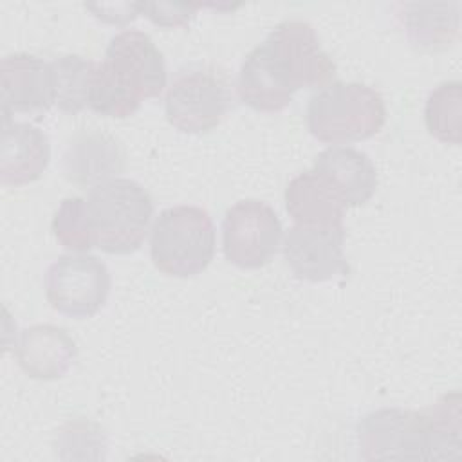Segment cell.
I'll return each mask as SVG.
<instances>
[{"instance_id":"6da1fadb","label":"cell","mask_w":462,"mask_h":462,"mask_svg":"<svg viewBox=\"0 0 462 462\" xmlns=\"http://www.w3.org/2000/svg\"><path fill=\"white\" fill-rule=\"evenodd\" d=\"M336 65L305 20H285L256 45L238 72L240 99L260 112H280L300 88L327 85Z\"/></svg>"},{"instance_id":"7a4b0ae2","label":"cell","mask_w":462,"mask_h":462,"mask_svg":"<svg viewBox=\"0 0 462 462\" xmlns=\"http://www.w3.org/2000/svg\"><path fill=\"white\" fill-rule=\"evenodd\" d=\"M166 87V63L153 40L135 29L112 36L105 60L96 63L88 106L106 117L125 119L135 114L148 97Z\"/></svg>"},{"instance_id":"3957f363","label":"cell","mask_w":462,"mask_h":462,"mask_svg":"<svg viewBox=\"0 0 462 462\" xmlns=\"http://www.w3.org/2000/svg\"><path fill=\"white\" fill-rule=\"evenodd\" d=\"M458 393L442 397L424 411L384 408L359 424L365 458H439L437 449L460 448Z\"/></svg>"},{"instance_id":"277c9868","label":"cell","mask_w":462,"mask_h":462,"mask_svg":"<svg viewBox=\"0 0 462 462\" xmlns=\"http://www.w3.org/2000/svg\"><path fill=\"white\" fill-rule=\"evenodd\" d=\"M85 208L94 245L110 254L137 251L153 217L150 193L125 177L94 186L85 199Z\"/></svg>"},{"instance_id":"5b68a950","label":"cell","mask_w":462,"mask_h":462,"mask_svg":"<svg viewBox=\"0 0 462 462\" xmlns=\"http://www.w3.org/2000/svg\"><path fill=\"white\" fill-rule=\"evenodd\" d=\"M384 123V99L365 83H330L307 105V128L323 143L365 141L379 134Z\"/></svg>"},{"instance_id":"8992f818","label":"cell","mask_w":462,"mask_h":462,"mask_svg":"<svg viewBox=\"0 0 462 462\" xmlns=\"http://www.w3.org/2000/svg\"><path fill=\"white\" fill-rule=\"evenodd\" d=\"M215 254V226L199 206H173L159 213L150 235L153 265L175 278L200 274Z\"/></svg>"},{"instance_id":"52a82bcc","label":"cell","mask_w":462,"mask_h":462,"mask_svg":"<svg viewBox=\"0 0 462 462\" xmlns=\"http://www.w3.org/2000/svg\"><path fill=\"white\" fill-rule=\"evenodd\" d=\"M108 267L92 254H63L45 273V296L58 312L85 319L101 310L110 294Z\"/></svg>"},{"instance_id":"ba28073f","label":"cell","mask_w":462,"mask_h":462,"mask_svg":"<svg viewBox=\"0 0 462 462\" xmlns=\"http://www.w3.org/2000/svg\"><path fill=\"white\" fill-rule=\"evenodd\" d=\"M282 240L276 211L256 199L233 204L222 220V249L229 263L240 269H258L271 262Z\"/></svg>"},{"instance_id":"9c48e42d","label":"cell","mask_w":462,"mask_h":462,"mask_svg":"<svg viewBox=\"0 0 462 462\" xmlns=\"http://www.w3.org/2000/svg\"><path fill=\"white\" fill-rule=\"evenodd\" d=\"M227 106V85L209 69L179 72L164 101L166 119L184 134L211 132L222 121Z\"/></svg>"},{"instance_id":"30bf717a","label":"cell","mask_w":462,"mask_h":462,"mask_svg":"<svg viewBox=\"0 0 462 462\" xmlns=\"http://www.w3.org/2000/svg\"><path fill=\"white\" fill-rule=\"evenodd\" d=\"M345 227L341 226H292L283 238V256L300 280L325 282L348 276L345 253Z\"/></svg>"},{"instance_id":"8fae6325","label":"cell","mask_w":462,"mask_h":462,"mask_svg":"<svg viewBox=\"0 0 462 462\" xmlns=\"http://www.w3.org/2000/svg\"><path fill=\"white\" fill-rule=\"evenodd\" d=\"M0 101L4 119L47 112L54 105L51 63L27 52L5 56L0 63Z\"/></svg>"},{"instance_id":"7c38bea8","label":"cell","mask_w":462,"mask_h":462,"mask_svg":"<svg viewBox=\"0 0 462 462\" xmlns=\"http://www.w3.org/2000/svg\"><path fill=\"white\" fill-rule=\"evenodd\" d=\"M51 159L49 137L43 130L20 121L2 119L0 180L22 186L43 175Z\"/></svg>"},{"instance_id":"4fadbf2b","label":"cell","mask_w":462,"mask_h":462,"mask_svg":"<svg viewBox=\"0 0 462 462\" xmlns=\"http://www.w3.org/2000/svg\"><path fill=\"white\" fill-rule=\"evenodd\" d=\"M125 168L121 144L108 134L85 130L72 137L63 153L65 177L81 186L94 188L116 179Z\"/></svg>"},{"instance_id":"5bb4252c","label":"cell","mask_w":462,"mask_h":462,"mask_svg":"<svg viewBox=\"0 0 462 462\" xmlns=\"http://www.w3.org/2000/svg\"><path fill=\"white\" fill-rule=\"evenodd\" d=\"M312 170L346 208L368 202L377 188V171L372 159L352 146H330L323 150L316 157Z\"/></svg>"},{"instance_id":"9a60e30c","label":"cell","mask_w":462,"mask_h":462,"mask_svg":"<svg viewBox=\"0 0 462 462\" xmlns=\"http://www.w3.org/2000/svg\"><path fill=\"white\" fill-rule=\"evenodd\" d=\"M14 354L22 370L32 379H58L76 359V343L61 327L42 323L20 332Z\"/></svg>"},{"instance_id":"2e32d148","label":"cell","mask_w":462,"mask_h":462,"mask_svg":"<svg viewBox=\"0 0 462 462\" xmlns=\"http://www.w3.org/2000/svg\"><path fill=\"white\" fill-rule=\"evenodd\" d=\"M345 208L341 199L314 170L301 171L285 188V209L296 224L341 226Z\"/></svg>"},{"instance_id":"e0dca14e","label":"cell","mask_w":462,"mask_h":462,"mask_svg":"<svg viewBox=\"0 0 462 462\" xmlns=\"http://www.w3.org/2000/svg\"><path fill=\"white\" fill-rule=\"evenodd\" d=\"M402 22L410 43L424 51L448 49L460 25L458 4H402Z\"/></svg>"},{"instance_id":"ac0fdd59","label":"cell","mask_w":462,"mask_h":462,"mask_svg":"<svg viewBox=\"0 0 462 462\" xmlns=\"http://www.w3.org/2000/svg\"><path fill=\"white\" fill-rule=\"evenodd\" d=\"M94 67V61L78 54H65L51 61L54 105L61 112L78 114L88 106Z\"/></svg>"},{"instance_id":"d6986e66","label":"cell","mask_w":462,"mask_h":462,"mask_svg":"<svg viewBox=\"0 0 462 462\" xmlns=\"http://www.w3.org/2000/svg\"><path fill=\"white\" fill-rule=\"evenodd\" d=\"M428 132L448 144H460L462 139V85L460 81H444L437 85L424 108Z\"/></svg>"},{"instance_id":"ffe728a7","label":"cell","mask_w":462,"mask_h":462,"mask_svg":"<svg viewBox=\"0 0 462 462\" xmlns=\"http://www.w3.org/2000/svg\"><path fill=\"white\" fill-rule=\"evenodd\" d=\"M51 227L58 244L69 251L85 253L96 247L90 224L87 218L85 199L81 197L63 199L54 213Z\"/></svg>"},{"instance_id":"44dd1931","label":"cell","mask_w":462,"mask_h":462,"mask_svg":"<svg viewBox=\"0 0 462 462\" xmlns=\"http://www.w3.org/2000/svg\"><path fill=\"white\" fill-rule=\"evenodd\" d=\"M197 5L177 2H139V14H144L159 27H180L186 25Z\"/></svg>"},{"instance_id":"7402d4cb","label":"cell","mask_w":462,"mask_h":462,"mask_svg":"<svg viewBox=\"0 0 462 462\" xmlns=\"http://www.w3.org/2000/svg\"><path fill=\"white\" fill-rule=\"evenodd\" d=\"M88 11L94 13L96 18L106 22V23H116V25H125L132 22L139 14V2H117V4H88L85 5Z\"/></svg>"}]
</instances>
